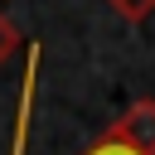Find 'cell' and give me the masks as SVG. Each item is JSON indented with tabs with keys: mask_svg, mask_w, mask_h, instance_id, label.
<instances>
[{
	"mask_svg": "<svg viewBox=\"0 0 155 155\" xmlns=\"http://www.w3.org/2000/svg\"><path fill=\"white\" fill-rule=\"evenodd\" d=\"M107 136H116L121 145H131V150H140V155H155V102H150V97L131 102V107L107 126Z\"/></svg>",
	"mask_w": 155,
	"mask_h": 155,
	"instance_id": "6da1fadb",
	"label": "cell"
},
{
	"mask_svg": "<svg viewBox=\"0 0 155 155\" xmlns=\"http://www.w3.org/2000/svg\"><path fill=\"white\" fill-rule=\"evenodd\" d=\"M34 78H39V48L29 44V68H24V92H19V121H15V155H24V131H29V107H34Z\"/></svg>",
	"mask_w": 155,
	"mask_h": 155,
	"instance_id": "7a4b0ae2",
	"label": "cell"
},
{
	"mask_svg": "<svg viewBox=\"0 0 155 155\" xmlns=\"http://www.w3.org/2000/svg\"><path fill=\"white\" fill-rule=\"evenodd\" d=\"M107 5H111L126 24H145V19L155 15V0H107Z\"/></svg>",
	"mask_w": 155,
	"mask_h": 155,
	"instance_id": "3957f363",
	"label": "cell"
},
{
	"mask_svg": "<svg viewBox=\"0 0 155 155\" xmlns=\"http://www.w3.org/2000/svg\"><path fill=\"white\" fill-rule=\"evenodd\" d=\"M15 53H19V29H15V24H10L5 15H0V68H5V63H10Z\"/></svg>",
	"mask_w": 155,
	"mask_h": 155,
	"instance_id": "277c9868",
	"label": "cell"
},
{
	"mask_svg": "<svg viewBox=\"0 0 155 155\" xmlns=\"http://www.w3.org/2000/svg\"><path fill=\"white\" fill-rule=\"evenodd\" d=\"M82 155H140V150H131V145H121L116 136H107V131H102V136H97V140H92Z\"/></svg>",
	"mask_w": 155,
	"mask_h": 155,
	"instance_id": "5b68a950",
	"label": "cell"
}]
</instances>
